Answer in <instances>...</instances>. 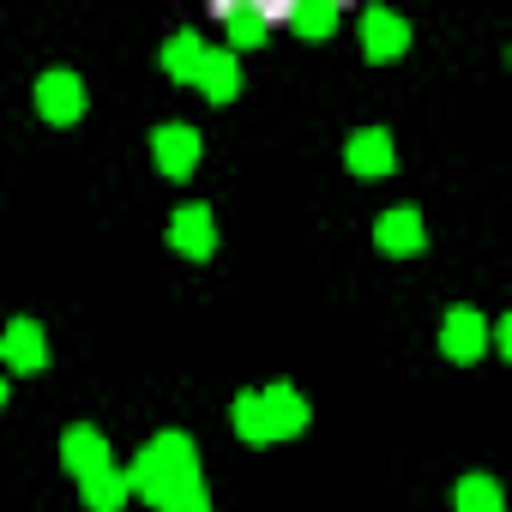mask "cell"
I'll list each match as a JSON object with an SVG mask.
<instances>
[{"label":"cell","instance_id":"cell-17","mask_svg":"<svg viewBox=\"0 0 512 512\" xmlns=\"http://www.w3.org/2000/svg\"><path fill=\"white\" fill-rule=\"evenodd\" d=\"M452 500H458V512H506V494L494 476H464Z\"/></svg>","mask_w":512,"mask_h":512},{"label":"cell","instance_id":"cell-14","mask_svg":"<svg viewBox=\"0 0 512 512\" xmlns=\"http://www.w3.org/2000/svg\"><path fill=\"white\" fill-rule=\"evenodd\" d=\"M79 494H85V506H91V512H115V506H127L133 476H127L121 464H103L97 476H85V482H79Z\"/></svg>","mask_w":512,"mask_h":512},{"label":"cell","instance_id":"cell-16","mask_svg":"<svg viewBox=\"0 0 512 512\" xmlns=\"http://www.w3.org/2000/svg\"><path fill=\"white\" fill-rule=\"evenodd\" d=\"M284 19H290L302 37H332V31H338V7H332V0H290Z\"/></svg>","mask_w":512,"mask_h":512},{"label":"cell","instance_id":"cell-12","mask_svg":"<svg viewBox=\"0 0 512 512\" xmlns=\"http://www.w3.org/2000/svg\"><path fill=\"white\" fill-rule=\"evenodd\" d=\"M217 13H223V25H229V43H235V49L266 43V31H272V19H266L260 0H217Z\"/></svg>","mask_w":512,"mask_h":512},{"label":"cell","instance_id":"cell-2","mask_svg":"<svg viewBox=\"0 0 512 512\" xmlns=\"http://www.w3.org/2000/svg\"><path fill=\"white\" fill-rule=\"evenodd\" d=\"M85 79L79 73H67V67H55V73H43L37 79V115L43 121H55V127H67V121H79L85 115Z\"/></svg>","mask_w":512,"mask_h":512},{"label":"cell","instance_id":"cell-19","mask_svg":"<svg viewBox=\"0 0 512 512\" xmlns=\"http://www.w3.org/2000/svg\"><path fill=\"white\" fill-rule=\"evenodd\" d=\"M0 410H7V380H0Z\"/></svg>","mask_w":512,"mask_h":512},{"label":"cell","instance_id":"cell-11","mask_svg":"<svg viewBox=\"0 0 512 512\" xmlns=\"http://www.w3.org/2000/svg\"><path fill=\"white\" fill-rule=\"evenodd\" d=\"M0 356H7V368H19V374H43V368H49V338H43V326H37V320H13L7 338H0Z\"/></svg>","mask_w":512,"mask_h":512},{"label":"cell","instance_id":"cell-15","mask_svg":"<svg viewBox=\"0 0 512 512\" xmlns=\"http://www.w3.org/2000/svg\"><path fill=\"white\" fill-rule=\"evenodd\" d=\"M199 67H205V43H199V31H175V37L163 43V73H169L175 85H193Z\"/></svg>","mask_w":512,"mask_h":512},{"label":"cell","instance_id":"cell-6","mask_svg":"<svg viewBox=\"0 0 512 512\" xmlns=\"http://www.w3.org/2000/svg\"><path fill=\"white\" fill-rule=\"evenodd\" d=\"M344 163H350V175H362V181H374V175H392V163H398V151H392V133H386V127H362V133H350V145H344Z\"/></svg>","mask_w":512,"mask_h":512},{"label":"cell","instance_id":"cell-4","mask_svg":"<svg viewBox=\"0 0 512 512\" xmlns=\"http://www.w3.org/2000/svg\"><path fill=\"white\" fill-rule=\"evenodd\" d=\"M61 464H67L73 482H85V476H97V470L115 464V458H109V440H103L91 422H73V428L61 434Z\"/></svg>","mask_w":512,"mask_h":512},{"label":"cell","instance_id":"cell-9","mask_svg":"<svg viewBox=\"0 0 512 512\" xmlns=\"http://www.w3.org/2000/svg\"><path fill=\"white\" fill-rule=\"evenodd\" d=\"M440 350H446L452 362H476V356L488 350V320H482L476 308H452L446 326H440Z\"/></svg>","mask_w":512,"mask_h":512},{"label":"cell","instance_id":"cell-5","mask_svg":"<svg viewBox=\"0 0 512 512\" xmlns=\"http://www.w3.org/2000/svg\"><path fill=\"white\" fill-rule=\"evenodd\" d=\"M404 49H410V25L386 7H368L362 13V55L368 61H398Z\"/></svg>","mask_w":512,"mask_h":512},{"label":"cell","instance_id":"cell-13","mask_svg":"<svg viewBox=\"0 0 512 512\" xmlns=\"http://www.w3.org/2000/svg\"><path fill=\"white\" fill-rule=\"evenodd\" d=\"M193 85L205 91V103H229V97L241 91V61H235V49H205V67H199Z\"/></svg>","mask_w":512,"mask_h":512},{"label":"cell","instance_id":"cell-8","mask_svg":"<svg viewBox=\"0 0 512 512\" xmlns=\"http://www.w3.org/2000/svg\"><path fill=\"white\" fill-rule=\"evenodd\" d=\"M374 241H380L386 253H398V260H410V253H422V247H428V229H422L416 205H392V211H380Z\"/></svg>","mask_w":512,"mask_h":512},{"label":"cell","instance_id":"cell-7","mask_svg":"<svg viewBox=\"0 0 512 512\" xmlns=\"http://www.w3.org/2000/svg\"><path fill=\"white\" fill-rule=\"evenodd\" d=\"M260 410H266V434H272V440H296V434L308 428V398H302L296 386H284V380L260 392Z\"/></svg>","mask_w":512,"mask_h":512},{"label":"cell","instance_id":"cell-1","mask_svg":"<svg viewBox=\"0 0 512 512\" xmlns=\"http://www.w3.org/2000/svg\"><path fill=\"white\" fill-rule=\"evenodd\" d=\"M127 476H133V494H145L157 512H211V494H205V482H199V446H193V434H181V428L151 434V440L133 452Z\"/></svg>","mask_w":512,"mask_h":512},{"label":"cell","instance_id":"cell-18","mask_svg":"<svg viewBox=\"0 0 512 512\" xmlns=\"http://www.w3.org/2000/svg\"><path fill=\"white\" fill-rule=\"evenodd\" d=\"M229 416H235V434H241L247 446H272V434H266V410H260V392H241Z\"/></svg>","mask_w":512,"mask_h":512},{"label":"cell","instance_id":"cell-3","mask_svg":"<svg viewBox=\"0 0 512 512\" xmlns=\"http://www.w3.org/2000/svg\"><path fill=\"white\" fill-rule=\"evenodd\" d=\"M151 157H157V169H163L169 181H187L193 163H199V133H193L187 121H163V127L151 133Z\"/></svg>","mask_w":512,"mask_h":512},{"label":"cell","instance_id":"cell-10","mask_svg":"<svg viewBox=\"0 0 512 512\" xmlns=\"http://www.w3.org/2000/svg\"><path fill=\"white\" fill-rule=\"evenodd\" d=\"M169 247L187 253V260H211V247H217L211 211H205V205H181V211L169 217Z\"/></svg>","mask_w":512,"mask_h":512}]
</instances>
